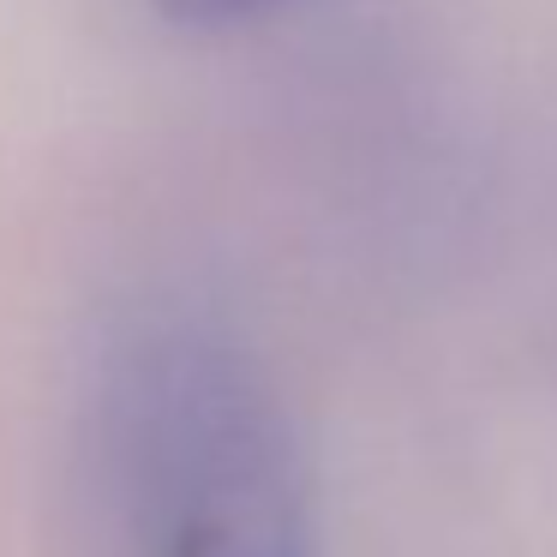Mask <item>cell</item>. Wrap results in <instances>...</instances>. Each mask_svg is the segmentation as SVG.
I'll return each instance as SVG.
<instances>
[{
    "instance_id": "obj_2",
    "label": "cell",
    "mask_w": 557,
    "mask_h": 557,
    "mask_svg": "<svg viewBox=\"0 0 557 557\" xmlns=\"http://www.w3.org/2000/svg\"><path fill=\"white\" fill-rule=\"evenodd\" d=\"M174 25L193 30H234V25H258L270 13H288L294 0H157Z\"/></svg>"
},
{
    "instance_id": "obj_1",
    "label": "cell",
    "mask_w": 557,
    "mask_h": 557,
    "mask_svg": "<svg viewBox=\"0 0 557 557\" xmlns=\"http://www.w3.org/2000/svg\"><path fill=\"white\" fill-rule=\"evenodd\" d=\"M102 456L133 557H312V485L276 389L193 318L114 348Z\"/></svg>"
}]
</instances>
